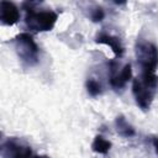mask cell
<instances>
[{
    "instance_id": "6da1fadb",
    "label": "cell",
    "mask_w": 158,
    "mask_h": 158,
    "mask_svg": "<svg viewBox=\"0 0 158 158\" xmlns=\"http://www.w3.org/2000/svg\"><path fill=\"white\" fill-rule=\"evenodd\" d=\"M26 17L25 22L28 30L33 32H44L51 31L58 19V15L49 9H35V2H25Z\"/></svg>"
},
{
    "instance_id": "7a4b0ae2",
    "label": "cell",
    "mask_w": 158,
    "mask_h": 158,
    "mask_svg": "<svg viewBox=\"0 0 158 158\" xmlns=\"http://www.w3.org/2000/svg\"><path fill=\"white\" fill-rule=\"evenodd\" d=\"M15 51L21 59V62L28 67H32L38 63L40 59V47L35 42L33 37L30 33L22 32L14 38Z\"/></svg>"
},
{
    "instance_id": "3957f363",
    "label": "cell",
    "mask_w": 158,
    "mask_h": 158,
    "mask_svg": "<svg viewBox=\"0 0 158 158\" xmlns=\"http://www.w3.org/2000/svg\"><path fill=\"white\" fill-rule=\"evenodd\" d=\"M136 58L141 68V73H156L157 70V47L154 43L146 40H137Z\"/></svg>"
},
{
    "instance_id": "277c9868",
    "label": "cell",
    "mask_w": 158,
    "mask_h": 158,
    "mask_svg": "<svg viewBox=\"0 0 158 158\" xmlns=\"http://www.w3.org/2000/svg\"><path fill=\"white\" fill-rule=\"evenodd\" d=\"M156 91L157 88L153 86H148L146 84H143L139 79H133L132 83V93H133V98L136 100V104L143 110H149L154 96H156Z\"/></svg>"
},
{
    "instance_id": "5b68a950",
    "label": "cell",
    "mask_w": 158,
    "mask_h": 158,
    "mask_svg": "<svg viewBox=\"0 0 158 158\" xmlns=\"http://www.w3.org/2000/svg\"><path fill=\"white\" fill-rule=\"evenodd\" d=\"M132 77V69L131 64L126 63L123 67L118 68V64L116 62L110 63V85L115 90H121L126 86V84L131 80Z\"/></svg>"
},
{
    "instance_id": "8992f818",
    "label": "cell",
    "mask_w": 158,
    "mask_h": 158,
    "mask_svg": "<svg viewBox=\"0 0 158 158\" xmlns=\"http://www.w3.org/2000/svg\"><path fill=\"white\" fill-rule=\"evenodd\" d=\"M20 20V10L11 1H0V25L12 26Z\"/></svg>"
},
{
    "instance_id": "52a82bcc",
    "label": "cell",
    "mask_w": 158,
    "mask_h": 158,
    "mask_svg": "<svg viewBox=\"0 0 158 158\" xmlns=\"http://www.w3.org/2000/svg\"><path fill=\"white\" fill-rule=\"evenodd\" d=\"M4 149H5V158H32L33 157L31 148L16 139H9L4 144Z\"/></svg>"
},
{
    "instance_id": "ba28073f",
    "label": "cell",
    "mask_w": 158,
    "mask_h": 158,
    "mask_svg": "<svg viewBox=\"0 0 158 158\" xmlns=\"http://www.w3.org/2000/svg\"><path fill=\"white\" fill-rule=\"evenodd\" d=\"M96 42L109 46L116 57H121L123 54V46H122L120 38L116 36H112V35L106 33V32H100L96 36Z\"/></svg>"
},
{
    "instance_id": "9c48e42d",
    "label": "cell",
    "mask_w": 158,
    "mask_h": 158,
    "mask_svg": "<svg viewBox=\"0 0 158 158\" xmlns=\"http://www.w3.org/2000/svg\"><path fill=\"white\" fill-rule=\"evenodd\" d=\"M115 126H116V131L120 136L122 137H132L136 135L135 128L127 122V120L123 116H117L115 120Z\"/></svg>"
},
{
    "instance_id": "30bf717a",
    "label": "cell",
    "mask_w": 158,
    "mask_h": 158,
    "mask_svg": "<svg viewBox=\"0 0 158 158\" xmlns=\"http://www.w3.org/2000/svg\"><path fill=\"white\" fill-rule=\"evenodd\" d=\"M111 148V142L102 137L101 135L95 136L93 143H91V149L99 154H106Z\"/></svg>"
},
{
    "instance_id": "8fae6325",
    "label": "cell",
    "mask_w": 158,
    "mask_h": 158,
    "mask_svg": "<svg viewBox=\"0 0 158 158\" xmlns=\"http://www.w3.org/2000/svg\"><path fill=\"white\" fill-rule=\"evenodd\" d=\"M85 88H86L89 95H91V96H98V95H100L101 91H102V86H101L100 81L96 80V79H94V78H89V79L86 80Z\"/></svg>"
},
{
    "instance_id": "7c38bea8",
    "label": "cell",
    "mask_w": 158,
    "mask_h": 158,
    "mask_svg": "<svg viewBox=\"0 0 158 158\" xmlns=\"http://www.w3.org/2000/svg\"><path fill=\"white\" fill-rule=\"evenodd\" d=\"M90 17H91V20L93 21H101L104 17H105V12H104V10L101 9V7H95L93 11H91V14H90Z\"/></svg>"
},
{
    "instance_id": "4fadbf2b",
    "label": "cell",
    "mask_w": 158,
    "mask_h": 158,
    "mask_svg": "<svg viewBox=\"0 0 158 158\" xmlns=\"http://www.w3.org/2000/svg\"><path fill=\"white\" fill-rule=\"evenodd\" d=\"M32 158H48V157H46V156H33Z\"/></svg>"
}]
</instances>
